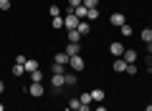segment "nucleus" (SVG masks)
<instances>
[{
    "instance_id": "nucleus-11",
    "label": "nucleus",
    "mask_w": 152,
    "mask_h": 111,
    "mask_svg": "<svg viewBox=\"0 0 152 111\" xmlns=\"http://www.w3.org/2000/svg\"><path fill=\"white\" fill-rule=\"evenodd\" d=\"M23 66H26V73H33V71H38V63H36L33 58H28V61H26Z\"/></svg>"
},
{
    "instance_id": "nucleus-16",
    "label": "nucleus",
    "mask_w": 152,
    "mask_h": 111,
    "mask_svg": "<svg viewBox=\"0 0 152 111\" xmlns=\"http://www.w3.org/2000/svg\"><path fill=\"white\" fill-rule=\"evenodd\" d=\"M31 81H33V83H43V73H41V71H33V73H31Z\"/></svg>"
},
{
    "instance_id": "nucleus-35",
    "label": "nucleus",
    "mask_w": 152,
    "mask_h": 111,
    "mask_svg": "<svg viewBox=\"0 0 152 111\" xmlns=\"http://www.w3.org/2000/svg\"><path fill=\"white\" fill-rule=\"evenodd\" d=\"M74 111H81V109H74Z\"/></svg>"
},
{
    "instance_id": "nucleus-34",
    "label": "nucleus",
    "mask_w": 152,
    "mask_h": 111,
    "mask_svg": "<svg viewBox=\"0 0 152 111\" xmlns=\"http://www.w3.org/2000/svg\"><path fill=\"white\" fill-rule=\"evenodd\" d=\"M0 111H5V106H3V104H0Z\"/></svg>"
},
{
    "instance_id": "nucleus-6",
    "label": "nucleus",
    "mask_w": 152,
    "mask_h": 111,
    "mask_svg": "<svg viewBox=\"0 0 152 111\" xmlns=\"http://www.w3.org/2000/svg\"><path fill=\"white\" fill-rule=\"evenodd\" d=\"M64 53H66V56H69V58H71V56H79V53H81V48H79V43H69Z\"/></svg>"
},
{
    "instance_id": "nucleus-19",
    "label": "nucleus",
    "mask_w": 152,
    "mask_h": 111,
    "mask_svg": "<svg viewBox=\"0 0 152 111\" xmlns=\"http://www.w3.org/2000/svg\"><path fill=\"white\" fill-rule=\"evenodd\" d=\"M13 73H15V76H23V73H26V66L15 63V66H13Z\"/></svg>"
},
{
    "instance_id": "nucleus-26",
    "label": "nucleus",
    "mask_w": 152,
    "mask_h": 111,
    "mask_svg": "<svg viewBox=\"0 0 152 111\" xmlns=\"http://www.w3.org/2000/svg\"><path fill=\"white\" fill-rule=\"evenodd\" d=\"M53 76H64V66H58V63H53Z\"/></svg>"
},
{
    "instance_id": "nucleus-21",
    "label": "nucleus",
    "mask_w": 152,
    "mask_h": 111,
    "mask_svg": "<svg viewBox=\"0 0 152 111\" xmlns=\"http://www.w3.org/2000/svg\"><path fill=\"white\" fill-rule=\"evenodd\" d=\"M79 106H81V101H79V99H71V101H69V106H66V109H71V111H74V109H79Z\"/></svg>"
},
{
    "instance_id": "nucleus-7",
    "label": "nucleus",
    "mask_w": 152,
    "mask_h": 111,
    "mask_svg": "<svg viewBox=\"0 0 152 111\" xmlns=\"http://www.w3.org/2000/svg\"><path fill=\"white\" fill-rule=\"evenodd\" d=\"M114 71H117V73H127V61L124 58H117V61H114Z\"/></svg>"
},
{
    "instance_id": "nucleus-27",
    "label": "nucleus",
    "mask_w": 152,
    "mask_h": 111,
    "mask_svg": "<svg viewBox=\"0 0 152 111\" xmlns=\"http://www.w3.org/2000/svg\"><path fill=\"white\" fill-rule=\"evenodd\" d=\"M127 73L134 76V73H137V66H134V63H127Z\"/></svg>"
},
{
    "instance_id": "nucleus-31",
    "label": "nucleus",
    "mask_w": 152,
    "mask_h": 111,
    "mask_svg": "<svg viewBox=\"0 0 152 111\" xmlns=\"http://www.w3.org/2000/svg\"><path fill=\"white\" fill-rule=\"evenodd\" d=\"M94 111H107V109H104V106H102V104H99V106H96V109H94Z\"/></svg>"
},
{
    "instance_id": "nucleus-13",
    "label": "nucleus",
    "mask_w": 152,
    "mask_h": 111,
    "mask_svg": "<svg viewBox=\"0 0 152 111\" xmlns=\"http://www.w3.org/2000/svg\"><path fill=\"white\" fill-rule=\"evenodd\" d=\"M122 58H124L127 63H134V61H137V51H124V56H122Z\"/></svg>"
},
{
    "instance_id": "nucleus-8",
    "label": "nucleus",
    "mask_w": 152,
    "mask_h": 111,
    "mask_svg": "<svg viewBox=\"0 0 152 111\" xmlns=\"http://www.w3.org/2000/svg\"><path fill=\"white\" fill-rule=\"evenodd\" d=\"M76 30L81 33V36H86V33H91V23L89 20H79V28H76Z\"/></svg>"
},
{
    "instance_id": "nucleus-12",
    "label": "nucleus",
    "mask_w": 152,
    "mask_h": 111,
    "mask_svg": "<svg viewBox=\"0 0 152 111\" xmlns=\"http://www.w3.org/2000/svg\"><path fill=\"white\" fill-rule=\"evenodd\" d=\"M51 83H53V89H61V86H66L64 76H51Z\"/></svg>"
},
{
    "instance_id": "nucleus-37",
    "label": "nucleus",
    "mask_w": 152,
    "mask_h": 111,
    "mask_svg": "<svg viewBox=\"0 0 152 111\" xmlns=\"http://www.w3.org/2000/svg\"><path fill=\"white\" fill-rule=\"evenodd\" d=\"M91 111H94V109H91Z\"/></svg>"
},
{
    "instance_id": "nucleus-29",
    "label": "nucleus",
    "mask_w": 152,
    "mask_h": 111,
    "mask_svg": "<svg viewBox=\"0 0 152 111\" xmlns=\"http://www.w3.org/2000/svg\"><path fill=\"white\" fill-rule=\"evenodd\" d=\"M81 3H84V0H69V5H71V10H76V8L81 5Z\"/></svg>"
},
{
    "instance_id": "nucleus-20",
    "label": "nucleus",
    "mask_w": 152,
    "mask_h": 111,
    "mask_svg": "<svg viewBox=\"0 0 152 111\" xmlns=\"http://www.w3.org/2000/svg\"><path fill=\"white\" fill-rule=\"evenodd\" d=\"M96 18H99V8H94V10L86 13V20H96Z\"/></svg>"
},
{
    "instance_id": "nucleus-22",
    "label": "nucleus",
    "mask_w": 152,
    "mask_h": 111,
    "mask_svg": "<svg viewBox=\"0 0 152 111\" xmlns=\"http://www.w3.org/2000/svg\"><path fill=\"white\" fill-rule=\"evenodd\" d=\"M119 30H122V36H127V38H129V36H132V25H127V23H124V25H122V28H119Z\"/></svg>"
},
{
    "instance_id": "nucleus-28",
    "label": "nucleus",
    "mask_w": 152,
    "mask_h": 111,
    "mask_svg": "<svg viewBox=\"0 0 152 111\" xmlns=\"http://www.w3.org/2000/svg\"><path fill=\"white\" fill-rule=\"evenodd\" d=\"M0 10H10V0H0Z\"/></svg>"
},
{
    "instance_id": "nucleus-32",
    "label": "nucleus",
    "mask_w": 152,
    "mask_h": 111,
    "mask_svg": "<svg viewBox=\"0 0 152 111\" xmlns=\"http://www.w3.org/2000/svg\"><path fill=\"white\" fill-rule=\"evenodd\" d=\"M3 91H5V83H3V81H0V94H3Z\"/></svg>"
},
{
    "instance_id": "nucleus-4",
    "label": "nucleus",
    "mask_w": 152,
    "mask_h": 111,
    "mask_svg": "<svg viewBox=\"0 0 152 111\" xmlns=\"http://www.w3.org/2000/svg\"><path fill=\"white\" fill-rule=\"evenodd\" d=\"M124 51H127V48L122 46V43H112V46H109V53H112V56H117V58H122V56H124Z\"/></svg>"
},
{
    "instance_id": "nucleus-14",
    "label": "nucleus",
    "mask_w": 152,
    "mask_h": 111,
    "mask_svg": "<svg viewBox=\"0 0 152 111\" xmlns=\"http://www.w3.org/2000/svg\"><path fill=\"white\" fill-rule=\"evenodd\" d=\"M66 38H69V43H79L81 33H79V30H69V33H66Z\"/></svg>"
},
{
    "instance_id": "nucleus-23",
    "label": "nucleus",
    "mask_w": 152,
    "mask_h": 111,
    "mask_svg": "<svg viewBox=\"0 0 152 111\" xmlns=\"http://www.w3.org/2000/svg\"><path fill=\"white\" fill-rule=\"evenodd\" d=\"M64 81H66V86H74V83H76V73H74V76H66V73H64Z\"/></svg>"
},
{
    "instance_id": "nucleus-5",
    "label": "nucleus",
    "mask_w": 152,
    "mask_h": 111,
    "mask_svg": "<svg viewBox=\"0 0 152 111\" xmlns=\"http://www.w3.org/2000/svg\"><path fill=\"white\" fill-rule=\"evenodd\" d=\"M28 94L36 96V99H38V96H43V83H33V81H31V86H28Z\"/></svg>"
},
{
    "instance_id": "nucleus-18",
    "label": "nucleus",
    "mask_w": 152,
    "mask_h": 111,
    "mask_svg": "<svg viewBox=\"0 0 152 111\" xmlns=\"http://www.w3.org/2000/svg\"><path fill=\"white\" fill-rule=\"evenodd\" d=\"M51 25H53L56 30H58V28H64V15H56L53 20H51Z\"/></svg>"
},
{
    "instance_id": "nucleus-2",
    "label": "nucleus",
    "mask_w": 152,
    "mask_h": 111,
    "mask_svg": "<svg viewBox=\"0 0 152 111\" xmlns=\"http://www.w3.org/2000/svg\"><path fill=\"white\" fill-rule=\"evenodd\" d=\"M69 66H71V68H74V73H81V71L86 68V63H84V58H81V56H71Z\"/></svg>"
},
{
    "instance_id": "nucleus-30",
    "label": "nucleus",
    "mask_w": 152,
    "mask_h": 111,
    "mask_svg": "<svg viewBox=\"0 0 152 111\" xmlns=\"http://www.w3.org/2000/svg\"><path fill=\"white\" fill-rule=\"evenodd\" d=\"M147 53H150V56H152V43H147Z\"/></svg>"
},
{
    "instance_id": "nucleus-24",
    "label": "nucleus",
    "mask_w": 152,
    "mask_h": 111,
    "mask_svg": "<svg viewBox=\"0 0 152 111\" xmlns=\"http://www.w3.org/2000/svg\"><path fill=\"white\" fill-rule=\"evenodd\" d=\"M79 101H81V104H91V94H81Z\"/></svg>"
},
{
    "instance_id": "nucleus-3",
    "label": "nucleus",
    "mask_w": 152,
    "mask_h": 111,
    "mask_svg": "<svg viewBox=\"0 0 152 111\" xmlns=\"http://www.w3.org/2000/svg\"><path fill=\"white\" fill-rule=\"evenodd\" d=\"M109 23H112L114 28H122V25L127 23V18L122 15V13H112V18H109Z\"/></svg>"
},
{
    "instance_id": "nucleus-1",
    "label": "nucleus",
    "mask_w": 152,
    "mask_h": 111,
    "mask_svg": "<svg viewBox=\"0 0 152 111\" xmlns=\"http://www.w3.org/2000/svg\"><path fill=\"white\" fill-rule=\"evenodd\" d=\"M64 28H66V30H76V28H79V18L74 15V10H69L64 15Z\"/></svg>"
},
{
    "instance_id": "nucleus-25",
    "label": "nucleus",
    "mask_w": 152,
    "mask_h": 111,
    "mask_svg": "<svg viewBox=\"0 0 152 111\" xmlns=\"http://www.w3.org/2000/svg\"><path fill=\"white\" fill-rule=\"evenodd\" d=\"M48 13L56 18V15H61V8H58V5H51V8H48Z\"/></svg>"
},
{
    "instance_id": "nucleus-15",
    "label": "nucleus",
    "mask_w": 152,
    "mask_h": 111,
    "mask_svg": "<svg viewBox=\"0 0 152 111\" xmlns=\"http://www.w3.org/2000/svg\"><path fill=\"white\" fill-rule=\"evenodd\" d=\"M140 38H142L145 43H152V28H145V30L140 33Z\"/></svg>"
},
{
    "instance_id": "nucleus-10",
    "label": "nucleus",
    "mask_w": 152,
    "mask_h": 111,
    "mask_svg": "<svg viewBox=\"0 0 152 111\" xmlns=\"http://www.w3.org/2000/svg\"><path fill=\"white\" fill-rule=\"evenodd\" d=\"M69 56H66V53H56V61H53V63H58V66H69Z\"/></svg>"
},
{
    "instance_id": "nucleus-17",
    "label": "nucleus",
    "mask_w": 152,
    "mask_h": 111,
    "mask_svg": "<svg viewBox=\"0 0 152 111\" xmlns=\"http://www.w3.org/2000/svg\"><path fill=\"white\" fill-rule=\"evenodd\" d=\"M81 5L86 8V10H94V8H99V0H84Z\"/></svg>"
},
{
    "instance_id": "nucleus-9",
    "label": "nucleus",
    "mask_w": 152,
    "mask_h": 111,
    "mask_svg": "<svg viewBox=\"0 0 152 111\" xmlns=\"http://www.w3.org/2000/svg\"><path fill=\"white\" fill-rule=\"evenodd\" d=\"M104 99H107V94H104L102 89H94V91H91V101H96V104H102Z\"/></svg>"
},
{
    "instance_id": "nucleus-36",
    "label": "nucleus",
    "mask_w": 152,
    "mask_h": 111,
    "mask_svg": "<svg viewBox=\"0 0 152 111\" xmlns=\"http://www.w3.org/2000/svg\"><path fill=\"white\" fill-rule=\"evenodd\" d=\"M64 111H71V109H64Z\"/></svg>"
},
{
    "instance_id": "nucleus-33",
    "label": "nucleus",
    "mask_w": 152,
    "mask_h": 111,
    "mask_svg": "<svg viewBox=\"0 0 152 111\" xmlns=\"http://www.w3.org/2000/svg\"><path fill=\"white\" fill-rule=\"evenodd\" d=\"M145 111H152V104H150V106H147V109H145Z\"/></svg>"
}]
</instances>
